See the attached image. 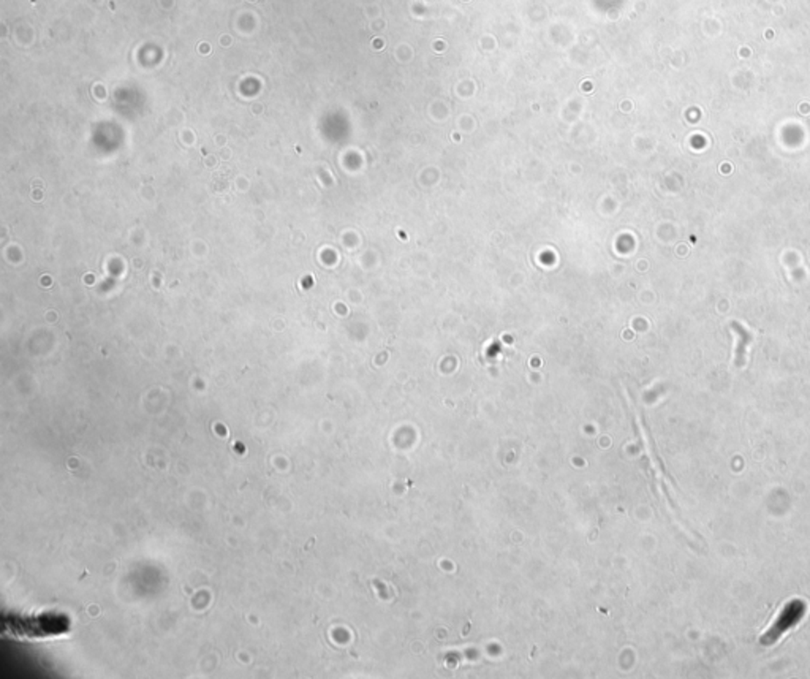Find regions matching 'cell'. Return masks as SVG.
<instances>
[{
  "mask_svg": "<svg viewBox=\"0 0 810 679\" xmlns=\"http://www.w3.org/2000/svg\"><path fill=\"white\" fill-rule=\"evenodd\" d=\"M804 613H806V603L801 600H793L785 607L777 619L772 622V626L768 632L764 633V638L762 640L763 645H772L782 637V635L791 631L795 626L799 624Z\"/></svg>",
  "mask_w": 810,
  "mask_h": 679,
  "instance_id": "obj_1",
  "label": "cell"
}]
</instances>
